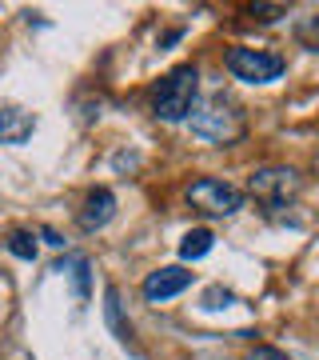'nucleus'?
Instances as JSON below:
<instances>
[{
	"instance_id": "nucleus-1",
	"label": "nucleus",
	"mask_w": 319,
	"mask_h": 360,
	"mask_svg": "<svg viewBox=\"0 0 319 360\" xmlns=\"http://www.w3.org/2000/svg\"><path fill=\"white\" fill-rule=\"evenodd\" d=\"M196 101H200V68L196 65H176L152 92V116L164 120V124H179V120H191L196 112Z\"/></svg>"
},
{
	"instance_id": "nucleus-2",
	"label": "nucleus",
	"mask_w": 319,
	"mask_h": 360,
	"mask_svg": "<svg viewBox=\"0 0 319 360\" xmlns=\"http://www.w3.org/2000/svg\"><path fill=\"white\" fill-rule=\"evenodd\" d=\"M247 193L255 196V205H264V212H280L304 193V176L287 165H264L247 176Z\"/></svg>"
},
{
	"instance_id": "nucleus-3",
	"label": "nucleus",
	"mask_w": 319,
	"mask_h": 360,
	"mask_svg": "<svg viewBox=\"0 0 319 360\" xmlns=\"http://www.w3.org/2000/svg\"><path fill=\"white\" fill-rule=\"evenodd\" d=\"M188 208L196 212H204V217H236L247 200L240 184H231V180H219V176H200L188 184V193H184Z\"/></svg>"
},
{
	"instance_id": "nucleus-4",
	"label": "nucleus",
	"mask_w": 319,
	"mask_h": 360,
	"mask_svg": "<svg viewBox=\"0 0 319 360\" xmlns=\"http://www.w3.org/2000/svg\"><path fill=\"white\" fill-rule=\"evenodd\" d=\"M224 68H228L236 80L243 84H271L287 72V60L271 49H247V44H236V49L224 52Z\"/></svg>"
},
{
	"instance_id": "nucleus-5",
	"label": "nucleus",
	"mask_w": 319,
	"mask_h": 360,
	"mask_svg": "<svg viewBox=\"0 0 319 360\" xmlns=\"http://www.w3.org/2000/svg\"><path fill=\"white\" fill-rule=\"evenodd\" d=\"M188 124H191V132H196L200 141L228 144V141H236V136L243 132V112L228 101V96H216L208 108H196Z\"/></svg>"
},
{
	"instance_id": "nucleus-6",
	"label": "nucleus",
	"mask_w": 319,
	"mask_h": 360,
	"mask_svg": "<svg viewBox=\"0 0 319 360\" xmlns=\"http://www.w3.org/2000/svg\"><path fill=\"white\" fill-rule=\"evenodd\" d=\"M191 281H196V276H191L184 264H164V269H156V272L144 276L140 292H144L148 304H168V300H176L179 292H188Z\"/></svg>"
},
{
	"instance_id": "nucleus-7",
	"label": "nucleus",
	"mask_w": 319,
	"mask_h": 360,
	"mask_svg": "<svg viewBox=\"0 0 319 360\" xmlns=\"http://www.w3.org/2000/svg\"><path fill=\"white\" fill-rule=\"evenodd\" d=\"M112 217H116V193L112 188H92V193L84 196V205L76 208V229L92 236V232L108 229Z\"/></svg>"
},
{
	"instance_id": "nucleus-8",
	"label": "nucleus",
	"mask_w": 319,
	"mask_h": 360,
	"mask_svg": "<svg viewBox=\"0 0 319 360\" xmlns=\"http://www.w3.org/2000/svg\"><path fill=\"white\" fill-rule=\"evenodd\" d=\"M36 132V116L28 108H16V104H0V144L8 148H20V144L32 141Z\"/></svg>"
},
{
	"instance_id": "nucleus-9",
	"label": "nucleus",
	"mask_w": 319,
	"mask_h": 360,
	"mask_svg": "<svg viewBox=\"0 0 319 360\" xmlns=\"http://www.w3.org/2000/svg\"><path fill=\"white\" fill-rule=\"evenodd\" d=\"M104 321H108V328H112V336L120 345L132 348V321L124 316V304H120V288L116 284L104 288Z\"/></svg>"
},
{
	"instance_id": "nucleus-10",
	"label": "nucleus",
	"mask_w": 319,
	"mask_h": 360,
	"mask_svg": "<svg viewBox=\"0 0 319 360\" xmlns=\"http://www.w3.org/2000/svg\"><path fill=\"white\" fill-rule=\"evenodd\" d=\"M212 248H216V232L191 229V232H184V240H179V260H204Z\"/></svg>"
},
{
	"instance_id": "nucleus-11",
	"label": "nucleus",
	"mask_w": 319,
	"mask_h": 360,
	"mask_svg": "<svg viewBox=\"0 0 319 360\" xmlns=\"http://www.w3.org/2000/svg\"><path fill=\"white\" fill-rule=\"evenodd\" d=\"M64 276H72V292H76V304H88V296H92V260L76 252Z\"/></svg>"
},
{
	"instance_id": "nucleus-12",
	"label": "nucleus",
	"mask_w": 319,
	"mask_h": 360,
	"mask_svg": "<svg viewBox=\"0 0 319 360\" xmlns=\"http://www.w3.org/2000/svg\"><path fill=\"white\" fill-rule=\"evenodd\" d=\"M4 248L13 252L16 260H25V264H32L36 260V252H40V245H36V232H28V229H13L8 236H4Z\"/></svg>"
},
{
	"instance_id": "nucleus-13",
	"label": "nucleus",
	"mask_w": 319,
	"mask_h": 360,
	"mask_svg": "<svg viewBox=\"0 0 319 360\" xmlns=\"http://www.w3.org/2000/svg\"><path fill=\"white\" fill-rule=\"evenodd\" d=\"M231 304H240V296L231 292V288H224V284H212V288H204V296H200V309L204 312H224V309H231Z\"/></svg>"
},
{
	"instance_id": "nucleus-14",
	"label": "nucleus",
	"mask_w": 319,
	"mask_h": 360,
	"mask_svg": "<svg viewBox=\"0 0 319 360\" xmlns=\"http://www.w3.org/2000/svg\"><path fill=\"white\" fill-rule=\"evenodd\" d=\"M295 40H299V49L319 52V13L315 16H304V20H295Z\"/></svg>"
},
{
	"instance_id": "nucleus-15",
	"label": "nucleus",
	"mask_w": 319,
	"mask_h": 360,
	"mask_svg": "<svg viewBox=\"0 0 319 360\" xmlns=\"http://www.w3.org/2000/svg\"><path fill=\"white\" fill-rule=\"evenodd\" d=\"M243 360H292L283 348H276V345H255V348H247L243 352Z\"/></svg>"
},
{
	"instance_id": "nucleus-16",
	"label": "nucleus",
	"mask_w": 319,
	"mask_h": 360,
	"mask_svg": "<svg viewBox=\"0 0 319 360\" xmlns=\"http://www.w3.org/2000/svg\"><path fill=\"white\" fill-rule=\"evenodd\" d=\"M247 13H252L255 20H264V25H271V20H280V16H287V8H283V4H252Z\"/></svg>"
},
{
	"instance_id": "nucleus-17",
	"label": "nucleus",
	"mask_w": 319,
	"mask_h": 360,
	"mask_svg": "<svg viewBox=\"0 0 319 360\" xmlns=\"http://www.w3.org/2000/svg\"><path fill=\"white\" fill-rule=\"evenodd\" d=\"M40 236H44V245H52V248H64V236L56 229H52V224H44V229H40Z\"/></svg>"
},
{
	"instance_id": "nucleus-18",
	"label": "nucleus",
	"mask_w": 319,
	"mask_h": 360,
	"mask_svg": "<svg viewBox=\"0 0 319 360\" xmlns=\"http://www.w3.org/2000/svg\"><path fill=\"white\" fill-rule=\"evenodd\" d=\"M179 37H184V28H168L164 37H160V49H168V44H176Z\"/></svg>"
}]
</instances>
